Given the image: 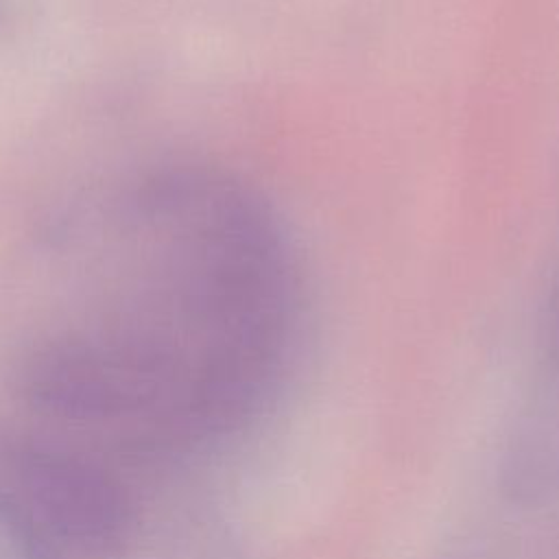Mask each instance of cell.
Instances as JSON below:
<instances>
[{
  "instance_id": "cell-1",
  "label": "cell",
  "mask_w": 559,
  "mask_h": 559,
  "mask_svg": "<svg viewBox=\"0 0 559 559\" xmlns=\"http://www.w3.org/2000/svg\"><path fill=\"white\" fill-rule=\"evenodd\" d=\"M74 328L227 406L284 338L295 271L266 205L210 168L127 183L87 227Z\"/></svg>"
},
{
  "instance_id": "cell-2",
  "label": "cell",
  "mask_w": 559,
  "mask_h": 559,
  "mask_svg": "<svg viewBox=\"0 0 559 559\" xmlns=\"http://www.w3.org/2000/svg\"><path fill=\"white\" fill-rule=\"evenodd\" d=\"M135 511L96 459L28 432H0V531L26 559H111Z\"/></svg>"
}]
</instances>
